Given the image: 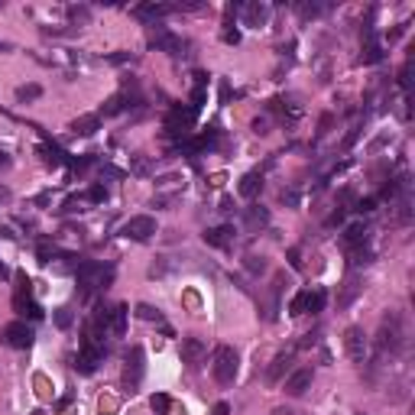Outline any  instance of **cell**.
Returning <instances> with one entry per match:
<instances>
[{
    "instance_id": "44dd1931",
    "label": "cell",
    "mask_w": 415,
    "mask_h": 415,
    "mask_svg": "<svg viewBox=\"0 0 415 415\" xmlns=\"http://www.w3.org/2000/svg\"><path fill=\"white\" fill-rule=\"evenodd\" d=\"M123 108H127V104H123V94H114V98L104 104V110H101V114H104V117H114V114H120Z\"/></svg>"
},
{
    "instance_id": "4dcf8cb0",
    "label": "cell",
    "mask_w": 415,
    "mask_h": 415,
    "mask_svg": "<svg viewBox=\"0 0 415 415\" xmlns=\"http://www.w3.org/2000/svg\"><path fill=\"white\" fill-rule=\"evenodd\" d=\"M169 406V399H166V396H153V409H166Z\"/></svg>"
},
{
    "instance_id": "d590c367",
    "label": "cell",
    "mask_w": 415,
    "mask_h": 415,
    "mask_svg": "<svg viewBox=\"0 0 415 415\" xmlns=\"http://www.w3.org/2000/svg\"><path fill=\"white\" fill-rule=\"evenodd\" d=\"M357 415H363V412H357Z\"/></svg>"
},
{
    "instance_id": "4316f807",
    "label": "cell",
    "mask_w": 415,
    "mask_h": 415,
    "mask_svg": "<svg viewBox=\"0 0 415 415\" xmlns=\"http://www.w3.org/2000/svg\"><path fill=\"white\" fill-rule=\"evenodd\" d=\"M69 16L75 20V23H88V16H91V13H88V7H72Z\"/></svg>"
},
{
    "instance_id": "9c48e42d",
    "label": "cell",
    "mask_w": 415,
    "mask_h": 415,
    "mask_svg": "<svg viewBox=\"0 0 415 415\" xmlns=\"http://www.w3.org/2000/svg\"><path fill=\"white\" fill-rule=\"evenodd\" d=\"M149 42H153V46H159L162 52H169V55H182L185 52V39L176 36V33H169V30L149 33Z\"/></svg>"
},
{
    "instance_id": "f546056e",
    "label": "cell",
    "mask_w": 415,
    "mask_h": 415,
    "mask_svg": "<svg viewBox=\"0 0 415 415\" xmlns=\"http://www.w3.org/2000/svg\"><path fill=\"white\" fill-rule=\"evenodd\" d=\"M88 198H91V201H104V198H108V192H104L101 185H94V188H91V195H88Z\"/></svg>"
},
{
    "instance_id": "7a4b0ae2",
    "label": "cell",
    "mask_w": 415,
    "mask_h": 415,
    "mask_svg": "<svg viewBox=\"0 0 415 415\" xmlns=\"http://www.w3.org/2000/svg\"><path fill=\"white\" fill-rule=\"evenodd\" d=\"M215 380L221 386H231L234 380H237V370H240V357H237V351L234 347H227V344H221L215 351Z\"/></svg>"
},
{
    "instance_id": "484cf974",
    "label": "cell",
    "mask_w": 415,
    "mask_h": 415,
    "mask_svg": "<svg viewBox=\"0 0 415 415\" xmlns=\"http://www.w3.org/2000/svg\"><path fill=\"white\" fill-rule=\"evenodd\" d=\"M55 324H59V328H69L72 324V308H55Z\"/></svg>"
},
{
    "instance_id": "d6986e66",
    "label": "cell",
    "mask_w": 415,
    "mask_h": 415,
    "mask_svg": "<svg viewBox=\"0 0 415 415\" xmlns=\"http://www.w3.org/2000/svg\"><path fill=\"white\" fill-rule=\"evenodd\" d=\"M289 360H292L289 354H279L276 360H273V367H269V373H266V380H269V383H276V380L283 377V370L289 367Z\"/></svg>"
},
{
    "instance_id": "7402d4cb",
    "label": "cell",
    "mask_w": 415,
    "mask_h": 415,
    "mask_svg": "<svg viewBox=\"0 0 415 415\" xmlns=\"http://www.w3.org/2000/svg\"><path fill=\"white\" fill-rule=\"evenodd\" d=\"M363 240H367V227H360V224H354V227L347 231V244H351V246H360Z\"/></svg>"
},
{
    "instance_id": "e0dca14e",
    "label": "cell",
    "mask_w": 415,
    "mask_h": 415,
    "mask_svg": "<svg viewBox=\"0 0 415 415\" xmlns=\"http://www.w3.org/2000/svg\"><path fill=\"white\" fill-rule=\"evenodd\" d=\"M98 123H101V117H81V120L72 123V130H75L78 137H91V133L98 130Z\"/></svg>"
},
{
    "instance_id": "52a82bcc",
    "label": "cell",
    "mask_w": 415,
    "mask_h": 415,
    "mask_svg": "<svg viewBox=\"0 0 415 415\" xmlns=\"http://www.w3.org/2000/svg\"><path fill=\"white\" fill-rule=\"evenodd\" d=\"M344 347H347V354H351V360L354 363H367V334H363L360 328H347L344 331Z\"/></svg>"
},
{
    "instance_id": "5bb4252c",
    "label": "cell",
    "mask_w": 415,
    "mask_h": 415,
    "mask_svg": "<svg viewBox=\"0 0 415 415\" xmlns=\"http://www.w3.org/2000/svg\"><path fill=\"white\" fill-rule=\"evenodd\" d=\"M263 188V178H260V172H246L244 178H240V195L244 198H256V192Z\"/></svg>"
},
{
    "instance_id": "277c9868",
    "label": "cell",
    "mask_w": 415,
    "mask_h": 415,
    "mask_svg": "<svg viewBox=\"0 0 415 415\" xmlns=\"http://www.w3.org/2000/svg\"><path fill=\"white\" fill-rule=\"evenodd\" d=\"M123 237L127 240H137V244H147V240L156 237V217L149 215H137L130 221L123 224Z\"/></svg>"
},
{
    "instance_id": "836d02e7",
    "label": "cell",
    "mask_w": 415,
    "mask_h": 415,
    "mask_svg": "<svg viewBox=\"0 0 415 415\" xmlns=\"http://www.w3.org/2000/svg\"><path fill=\"white\" fill-rule=\"evenodd\" d=\"M0 279H10V269L4 266V263H0Z\"/></svg>"
},
{
    "instance_id": "7c38bea8",
    "label": "cell",
    "mask_w": 415,
    "mask_h": 415,
    "mask_svg": "<svg viewBox=\"0 0 415 415\" xmlns=\"http://www.w3.org/2000/svg\"><path fill=\"white\" fill-rule=\"evenodd\" d=\"M101 354H104V351H94V347L81 344V354H78V360H75V370L78 373H94L98 363H101Z\"/></svg>"
},
{
    "instance_id": "9a60e30c",
    "label": "cell",
    "mask_w": 415,
    "mask_h": 415,
    "mask_svg": "<svg viewBox=\"0 0 415 415\" xmlns=\"http://www.w3.org/2000/svg\"><path fill=\"white\" fill-rule=\"evenodd\" d=\"M266 16H269V10L263 7V4H250V7H244V23L246 26H263L266 23Z\"/></svg>"
},
{
    "instance_id": "5b68a950",
    "label": "cell",
    "mask_w": 415,
    "mask_h": 415,
    "mask_svg": "<svg viewBox=\"0 0 415 415\" xmlns=\"http://www.w3.org/2000/svg\"><path fill=\"white\" fill-rule=\"evenodd\" d=\"M140 380H143V351L133 347L130 354H127V363H123V390L137 392Z\"/></svg>"
},
{
    "instance_id": "2e32d148",
    "label": "cell",
    "mask_w": 415,
    "mask_h": 415,
    "mask_svg": "<svg viewBox=\"0 0 415 415\" xmlns=\"http://www.w3.org/2000/svg\"><path fill=\"white\" fill-rule=\"evenodd\" d=\"M266 224H269V215L263 208H246V227H250V231H260Z\"/></svg>"
},
{
    "instance_id": "f1b7e54d",
    "label": "cell",
    "mask_w": 415,
    "mask_h": 415,
    "mask_svg": "<svg viewBox=\"0 0 415 415\" xmlns=\"http://www.w3.org/2000/svg\"><path fill=\"white\" fill-rule=\"evenodd\" d=\"M137 312H140V318H147V322H159V312H156V308H149V305H140Z\"/></svg>"
},
{
    "instance_id": "ac0fdd59",
    "label": "cell",
    "mask_w": 415,
    "mask_h": 415,
    "mask_svg": "<svg viewBox=\"0 0 415 415\" xmlns=\"http://www.w3.org/2000/svg\"><path fill=\"white\" fill-rule=\"evenodd\" d=\"M205 240L215 246H227L231 244V227H215V231H205Z\"/></svg>"
},
{
    "instance_id": "ffe728a7",
    "label": "cell",
    "mask_w": 415,
    "mask_h": 415,
    "mask_svg": "<svg viewBox=\"0 0 415 415\" xmlns=\"http://www.w3.org/2000/svg\"><path fill=\"white\" fill-rule=\"evenodd\" d=\"M39 94H42V88H39V85H23V88H16V101H20V104H26V101H36Z\"/></svg>"
},
{
    "instance_id": "6da1fadb",
    "label": "cell",
    "mask_w": 415,
    "mask_h": 415,
    "mask_svg": "<svg viewBox=\"0 0 415 415\" xmlns=\"http://www.w3.org/2000/svg\"><path fill=\"white\" fill-rule=\"evenodd\" d=\"M110 279H114V266H108V263H81L78 266V285H81V292L85 295H94V292H104L110 285Z\"/></svg>"
},
{
    "instance_id": "1f68e13d",
    "label": "cell",
    "mask_w": 415,
    "mask_h": 415,
    "mask_svg": "<svg viewBox=\"0 0 415 415\" xmlns=\"http://www.w3.org/2000/svg\"><path fill=\"white\" fill-rule=\"evenodd\" d=\"M4 201H10V188H7V185H0V205H4Z\"/></svg>"
},
{
    "instance_id": "d4e9b609",
    "label": "cell",
    "mask_w": 415,
    "mask_h": 415,
    "mask_svg": "<svg viewBox=\"0 0 415 415\" xmlns=\"http://www.w3.org/2000/svg\"><path fill=\"white\" fill-rule=\"evenodd\" d=\"M305 302H308V292L295 295V299H292V305H289V312H292V315H305Z\"/></svg>"
},
{
    "instance_id": "ba28073f",
    "label": "cell",
    "mask_w": 415,
    "mask_h": 415,
    "mask_svg": "<svg viewBox=\"0 0 415 415\" xmlns=\"http://www.w3.org/2000/svg\"><path fill=\"white\" fill-rule=\"evenodd\" d=\"M192 123H195V110L172 108L169 117H166V130H169L172 137H185V133L192 130Z\"/></svg>"
},
{
    "instance_id": "8fae6325",
    "label": "cell",
    "mask_w": 415,
    "mask_h": 415,
    "mask_svg": "<svg viewBox=\"0 0 415 415\" xmlns=\"http://www.w3.org/2000/svg\"><path fill=\"white\" fill-rule=\"evenodd\" d=\"M308 386H312V370H308V367L295 370L292 377L285 380V392H289V396H305Z\"/></svg>"
},
{
    "instance_id": "3957f363",
    "label": "cell",
    "mask_w": 415,
    "mask_h": 415,
    "mask_svg": "<svg viewBox=\"0 0 415 415\" xmlns=\"http://www.w3.org/2000/svg\"><path fill=\"white\" fill-rule=\"evenodd\" d=\"M402 341H406V331H402V318L396 315V312H390V315L383 318V324H380V338H377V347L380 351H390V354H396L402 347Z\"/></svg>"
},
{
    "instance_id": "e575fe53",
    "label": "cell",
    "mask_w": 415,
    "mask_h": 415,
    "mask_svg": "<svg viewBox=\"0 0 415 415\" xmlns=\"http://www.w3.org/2000/svg\"><path fill=\"white\" fill-rule=\"evenodd\" d=\"M10 49H13L10 42H0V52H10Z\"/></svg>"
},
{
    "instance_id": "d6a6232c",
    "label": "cell",
    "mask_w": 415,
    "mask_h": 415,
    "mask_svg": "<svg viewBox=\"0 0 415 415\" xmlns=\"http://www.w3.org/2000/svg\"><path fill=\"white\" fill-rule=\"evenodd\" d=\"M215 415H227V402H217V406H215Z\"/></svg>"
},
{
    "instance_id": "4fadbf2b",
    "label": "cell",
    "mask_w": 415,
    "mask_h": 415,
    "mask_svg": "<svg viewBox=\"0 0 415 415\" xmlns=\"http://www.w3.org/2000/svg\"><path fill=\"white\" fill-rule=\"evenodd\" d=\"M169 10L172 7H166V4H143V7L133 10V16H140V20H153V23H156V20H159V16H166Z\"/></svg>"
},
{
    "instance_id": "83f0119b",
    "label": "cell",
    "mask_w": 415,
    "mask_h": 415,
    "mask_svg": "<svg viewBox=\"0 0 415 415\" xmlns=\"http://www.w3.org/2000/svg\"><path fill=\"white\" fill-rule=\"evenodd\" d=\"M357 289H360V285H357L354 279H351V283H347V289H344V295H341V305H347V302L354 299V295H357Z\"/></svg>"
},
{
    "instance_id": "cb8c5ba5",
    "label": "cell",
    "mask_w": 415,
    "mask_h": 415,
    "mask_svg": "<svg viewBox=\"0 0 415 415\" xmlns=\"http://www.w3.org/2000/svg\"><path fill=\"white\" fill-rule=\"evenodd\" d=\"M133 172H137V176H149V159L143 153L133 156Z\"/></svg>"
},
{
    "instance_id": "30bf717a",
    "label": "cell",
    "mask_w": 415,
    "mask_h": 415,
    "mask_svg": "<svg viewBox=\"0 0 415 415\" xmlns=\"http://www.w3.org/2000/svg\"><path fill=\"white\" fill-rule=\"evenodd\" d=\"M205 357H208V344L201 338H185L182 341V363H188V367H198Z\"/></svg>"
},
{
    "instance_id": "603a6c76",
    "label": "cell",
    "mask_w": 415,
    "mask_h": 415,
    "mask_svg": "<svg viewBox=\"0 0 415 415\" xmlns=\"http://www.w3.org/2000/svg\"><path fill=\"white\" fill-rule=\"evenodd\" d=\"M322 305H324V292H308V302H305V312H322Z\"/></svg>"
},
{
    "instance_id": "8992f818",
    "label": "cell",
    "mask_w": 415,
    "mask_h": 415,
    "mask_svg": "<svg viewBox=\"0 0 415 415\" xmlns=\"http://www.w3.org/2000/svg\"><path fill=\"white\" fill-rule=\"evenodd\" d=\"M33 328L26 322H13L4 328V344L7 347H16V351H26V347H33Z\"/></svg>"
}]
</instances>
